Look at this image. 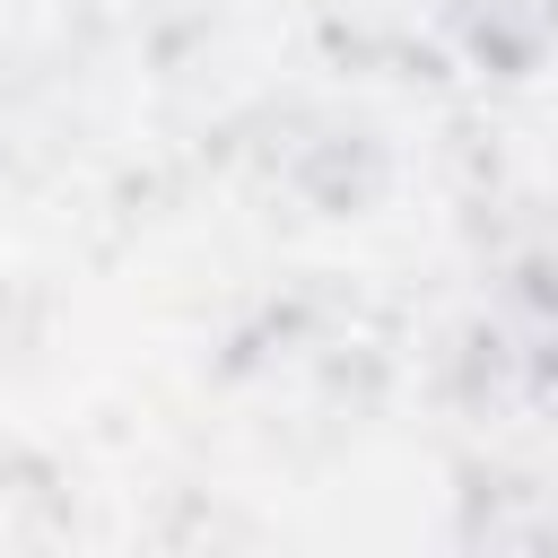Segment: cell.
<instances>
[{
    "label": "cell",
    "instance_id": "6da1fadb",
    "mask_svg": "<svg viewBox=\"0 0 558 558\" xmlns=\"http://www.w3.org/2000/svg\"><path fill=\"white\" fill-rule=\"evenodd\" d=\"M436 9L497 70H541L558 52V0H436Z\"/></svg>",
    "mask_w": 558,
    "mask_h": 558
}]
</instances>
